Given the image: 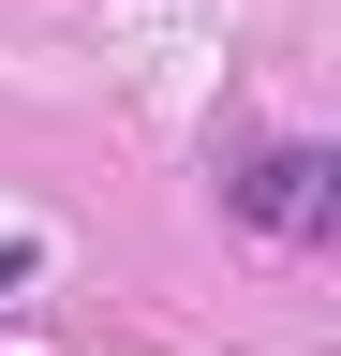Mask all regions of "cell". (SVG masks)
<instances>
[{
    "label": "cell",
    "mask_w": 341,
    "mask_h": 356,
    "mask_svg": "<svg viewBox=\"0 0 341 356\" xmlns=\"http://www.w3.org/2000/svg\"><path fill=\"white\" fill-rule=\"evenodd\" d=\"M223 208L252 222V238H341V149H312V134H282V149H238L223 163Z\"/></svg>",
    "instance_id": "1"
},
{
    "label": "cell",
    "mask_w": 341,
    "mask_h": 356,
    "mask_svg": "<svg viewBox=\"0 0 341 356\" xmlns=\"http://www.w3.org/2000/svg\"><path fill=\"white\" fill-rule=\"evenodd\" d=\"M45 282V238H0V297H30Z\"/></svg>",
    "instance_id": "2"
}]
</instances>
